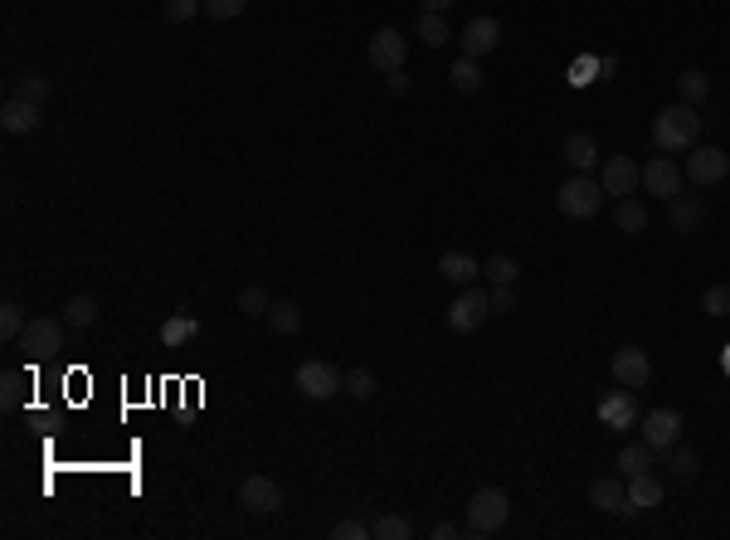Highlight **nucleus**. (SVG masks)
<instances>
[{"label": "nucleus", "mask_w": 730, "mask_h": 540, "mask_svg": "<svg viewBox=\"0 0 730 540\" xmlns=\"http://www.w3.org/2000/svg\"><path fill=\"white\" fill-rule=\"evenodd\" d=\"M195 331H200V322H195V317H171V322L161 326V341H166V346H181V341H190V336H195Z\"/></svg>", "instance_id": "34"}, {"label": "nucleus", "mask_w": 730, "mask_h": 540, "mask_svg": "<svg viewBox=\"0 0 730 540\" xmlns=\"http://www.w3.org/2000/svg\"><path fill=\"white\" fill-rule=\"evenodd\" d=\"M429 536H434V540H453V536H458V526H453V521H438Z\"/></svg>", "instance_id": "43"}, {"label": "nucleus", "mask_w": 730, "mask_h": 540, "mask_svg": "<svg viewBox=\"0 0 730 540\" xmlns=\"http://www.w3.org/2000/svg\"><path fill=\"white\" fill-rule=\"evenodd\" d=\"M448 78H453V88H458V93H477V88H482V69H477V59H468V54L448 69Z\"/></svg>", "instance_id": "29"}, {"label": "nucleus", "mask_w": 730, "mask_h": 540, "mask_svg": "<svg viewBox=\"0 0 730 540\" xmlns=\"http://www.w3.org/2000/svg\"><path fill=\"white\" fill-rule=\"evenodd\" d=\"M20 399H25V375H20V370H5V380H0V404H5V409H20Z\"/></svg>", "instance_id": "37"}, {"label": "nucleus", "mask_w": 730, "mask_h": 540, "mask_svg": "<svg viewBox=\"0 0 730 540\" xmlns=\"http://www.w3.org/2000/svg\"><path fill=\"white\" fill-rule=\"evenodd\" d=\"M604 195H609V190H604L599 180L575 171V176L555 190V205H560V215L565 219H594L599 210H604Z\"/></svg>", "instance_id": "2"}, {"label": "nucleus", "mask_w": 730, "mask_h": 540, "mask_svg": "<svg viewBox=\"0 0 730 540\" xmlns=\"http://www.w3.org/2000/svg\"><path fill=\"white\" fill-rule=\"evenodd\" d=\"M682 171H687L692 185H721V180L730 176V156L721 151V146H701V142H696L692 146V161H687Z\"/></svg>", "instance_id": "9"}, {"label": "nucleus", "mask_w": 730, "mask_h": 540, "mask_svg": "<svg viewBox=\"0 0 730 540\" xmlns=\"http://www.w3.org/2000/svg\"><path fill=\"white\" fill-rule=\"evenodd\" d=\"M657 463H662V453H657V448H648V443H628L614 468H619L623 477H638V472H653Z\"/></svg>", "instance_id": "22"}, {"label": "nucleus", "mask_w": 730, "mask_h": 540, "mask_svg": "<svg viewBox=\"0 0 730 540\" xmlns=\"http://www.w3.org/2000/svg\"><path fill=\"white\" fill-rule=\"evenodd\" d=\"M200 10H205V0H166V10H161V15H166L171 25H190Z\"/></svg>", "instance_id": "38"}, {"label": "nucleus", "mask_w": 730, "mask_h": 540, "mask_svg": "<svg viewBox=\"0 0 730 540\" xmlns=\"http://www.w3.org/2000/svg\"><path fill=\"white\" fill-rule=\"evenodd\" d=\"M263 322L273 326L278 336H297V331H302V307H297V302H273Z\"/></svg>", "instance_id": "26"}, {"label": "nucleus", "mask_w": 730, "mask_h": 540, "mask_svg": "<svg viewBox=\"0 0 730 540\" xmlns=\"http://www.w3.org/2000/svg\"><path fill=\"white\" fill-rule=\"evenodd\" d=\"M346 395H351V399H370V395H375V375H370L365 365L346 375Z\"/></svg>", "instance_id": "40"}, {"label": "nucleus", "mask_w": 730, "mask_h": 540, "mask_svg": "<svg viewBox=\"0 0 730 540\" xmlns=\"http://www.w3.org/2000/svg\"><path fill=\"white\" fill-rule=\"evenodd\" d=\"M239 502H244V511H254V516H273V511L283 506V487H278V477H263V472H254V477H244Z\"/></svg>", "instance_id": "11"}, {"label": "nucleus", "mask_w": 730, "mask_h": 540, "mask_svg": "<svg viewBox=\"0 0 730 540\" xmlns=\"http://www.w3.org/2000/svg\"><path fill=\"white\" fill-rule=\"evenodd\" d=\"M64 322H69V326H93V322H98V302H93L88 292H83V297H69Z\"/></svg>", "instance_id": "31"}, {"label": "nucleus", "mask_w": 730, "mask_h": 540, "mask_svg": "<svg viewBox=\"0 0 730 540\" xmlns=\"http://www.w3.org/2000/svg\"><path fill=\"white\" fill-rule=\"evenodd\" d=\"M711 98V78L701 69H687V73H677V103H706Z\"/></svg>", "instance_id": "24"}, {"label": "nucleus", "mask_w": 730, "mask_h": 540, "mask_svg": "<svg viewBox=\"0 0 730 540\" xmlns=\"http://www.w3.org/2000/svg\"><path fill=\"white\" fill-rule=\"evenodd\" d=\"M268 307H273V297H268L263 288H244V292H239V312H244V317H268Z\"/></svg>", "instance_id": "36"}, {"label": "nucleus", "mask_w": 730, "mask_h": 540, "mask_svg": "<svg viewBox=\"0 0 730 540\" xmlns=\"http://www.w3.org/2000/svg\"><path fill=\"white\" fill-rule=\"evenodd\" d=\"M662 502V482H657L653 472H638V477H628V516L633 511H648V506Z\"/></svg>", "instance_id": "21"}, {"label": "nucleus", "mask_w": 730, "mask_h": 540, "mask_svg": "<svg viewBox=\"0 0 730 540\" xmlns=\"http://www.w3.org/2000/svg\"><path fill=\"white\" fill-rule=\"evenodd\" d=\"M701 142V117H696L692 103H672L653 117V146L662 156H682Z\"/></svg>", "instance_id": "1"}, {"label": "nucleus", "mask_w": 730, "mask_h": 540, "mask_svg": "<svg viewBox=\"0 0 730 540\" xmlns=\"http://www.w3.org/2000/svg\"><path fill=\"white\" fill-rule=\"evenodd\" d=\"M589 506H594V511H619V516H628V477H623V472L594 477V482H589Z\"/></svg>", "instance_id": "16"}, {"label": "nucleus", "mask_w": 730, "mask_h": 540, "mask_svg": "<svg viewBox=\"0 0 730 540\" xmlns=\"http://www.w3.org/2000/svg\"><path fill=\"white\" fill-rule=\"evenodd\" d=\"M0 127H5L10 137H25V132H35V127H39V103L10 98V103L0 108Z\"/></svg>", "instance_id": "20"}, {"label": "nucleus", "mask_w": 730, "mask_h": 540, "mask_svg": "<svg viewBox=\"0 0 730 540\" xmlns=\"http://www.w3.org/2000/svg\"><path fill=\"white\" fill-rule=\"evenodd\" d=\"M20 351H30L35 360H54L64 351V322L59 317H35V322L20 331V341H15Z\"/></svg>", "instance_id": "6"}, {"label": "nucleus", "mask_w": 730, "mask_h": 540, "mask_svg": "<svg viewBox=\"0 0 730 540\" xmlns=\"http://www.w3.org/2000/svg\"><path fill=\"white\" fill-rule=\"evenodd\" d=\"M614 380H619L623 390H648L653 385V360H648V351L619 346L614 351Z\"/></svg>", "instance_id": "10"}, {"label": "nucleus", "mask_w": 730, "mask_h": 540, "mask_svg": "<svg viewBox=\"0 0 730 540\" xmlns=\"http://www.w3.org/2000/svg\"><path fill=\"white\" fill-rule=\"evenodd\" d=\"M721 365H726V375H730V346H726V356H721Z\"/></svg>", "instance_id": "46"}, {"label": "nucleus", "mask_w": 730, "mask_h": 540, "mask_svg": "<svg viewBox=\"0 0 730 540\" xmlns=\"http://www.w3.org/2000/svg\"><path fill=\"white\" fill-rule=\"evenodd\" d=\"M487 317H492V292H482V288H458V297L448 302V326H453L458 336L477 331Z\"/></svg>", "instance_id": "5"}, {"label": "nucleus", "mask_w": 730, "mask_h": 540, "mask_svg": "<svg viewBox=\"0 0 730 540\" xmlns=\"http://www.w3.org/2000/svg\"><path fill=\"white\" fill-rule=\"evenodd\" d=\"M448 39H453L448 20H443V15H434V10H419V44H429V49H443Z\"/></svg>", "instance_id": "27"}, {"label": "nucleus", "mask_w": 730, "mask_h": 540, "mask_svg": "<svg viewBox=\"0 0 730 540\" xmlns=\"http://www.w3.org/2000/svg\"><path fill=\"white\" fill-rule=\"evenodd\" d=\"M701 312H706V317H730V283L706 288V297H701Z\"/></svg>", "instance_id": "35"}, {"label": "nucleus", "mask_w": 730, "mask_h": 540, "mask_svg": "<svg viewBox=\"0 0 730 540\" xmlns=\"http://www.w3.org/2000/svg\"><path fill=\"white\" fill-rule=\"evenodd\" d=\"M667 468H672V477H677V482H692L696 472H701V458H696V453H687V448H672V453H667Z\"/></svg>", "instance_id": "33"}, {"label": "nucleus", "mask_w": 730, "mask_h": 540, "mask_svg": "<svg viewBox=\"0 0 730 540\" xmlns=\"http://www.w3.org/2000/svg\"><path fill=\"white\" fill-rule=\"evenodd\" d=\"M502 44V25L492 20V15H477L463 25V35H458V49L468 54V59H482V54H492Z\"/></svg>", "instance_id": "15"}, {"label": "nucleus", "mask_w": 730, "mask_h": 540, "mask_svg": "<svg viewBox=\"0 0 730 540\" xmlns=\"http://www.w3.org/2000/svg\"><path fill=\"white\" fill-rule=\"evenodd\" d=\"M370 536L375 540H414V521L400 516V511H385V516L370 521Z\"/></svg>", "instance_id": "23"}, {"label": "nucleus", "mask_w": 730, "mask_h": 540, "mask_svg": "<svg viewBox=\"0 0 730 540\" xmlns=\"http://www.w3.org/2000/svg\"><path fill=\"white\" fill-rule=\"evenodd\" d=\"M365 54H370V64H375L380 73H400L404 69V54H409V39H404L400 30H375Z\"/></svg>", "instance_id": "13"}, {"label": "nucleus", "mask_w": 730, "mask_h": 540, "mask_svg": "<svg viewBox=\"0 0 730 540\" xmlns=\"http://www.w3.org/2000/svg\"><path fill=\"white\" fill-rule=\"evenodd\" d=\"M25 307L20 302H5L0 307V341H20V331H25Z\"/></svg>", "instance_id": "32"}, {"label": "nucleus", "mask_w": 730, "mask_h": 540, "mask_svg": "<svg viewBox=\"0 0 730 540\" xmlns=\"http://www.w3.org/2000/svg\"><path fill=\"white\" fill-rule=\"evenodd\" d=\"M249 10V0H205V15L210 20H239Z\"/></svg>", "instance_id": "39"}, {"label": "nucleus", "mask_w": 730, "mask_h": 540, "mask_svg": "<svg viewBox=\"0 0 730 540\" xmlns=\"http://www.w3.org/2000/svg\"><path fill=\"white\" fill-rule=\"evenodd\" d=\"M560 156H565V166H570V171H580V176H589V171L599 166V146H594V137H589V132H575V137H565Z\"/></svg>", "instance_id": "19"}, {"label": "nucleus", "mask_w": 730, "mask_h": 540, "mask_svg": "<svg viewBox=\"0 0 730 540\" xmlns=\"http://www.w3.org/2000/svg\"><path fill=\"white\" fill-rule=\"evenodd\" d=\"M336 540H365L370 536V526L365 521H336V531H331Z\"/></svg>", "instance_id": "42"}, {"label": "nucleus", "mask_w": 730, "mask_h": 540, "mask_svg": "<svg viewBox=\"0 0 730 540\" xmlns=\"http://www.w3.org/2000/svg\"><path fill=\"white\" fill-rule=\"evenodd\" d=\"M682 185H687V171H682V161H677V156H653V161L643 166V190L657 195V200L682 195Z\"/></svg>", "instance_id": "8"}, {"label": "nucleus", "mask_w": 730, "mask_h": 540, "mask_svg": "<svg viewBox=\"0 0 730 540\" xmlns=\"http://www.w3.org/2000/svg\"><path fill=\"white\" fill-rule=\"evenodd\" d=\"M292 385H297L307 399H331V395L346 390V375H341L331 360H302L297 375H292Z\"/></svg>", "instance_id": "4"}, {"label": "nucleus", "mask_w": 730, "mask_h": 540, "mask_svg": "<svg viewBox=\"0 0 730 540\" xmlns=\"http://www.w3.org/2000/svg\"><path fill=\"white\" fill-rule=\"evenodd\" d=\"M594 414H599V424H604V429H614V433L633 429V424L643 419V414H638V395H633V390H614V395H604Z\"/></svg>", "instance_id": "12"}, {"label": "nucleus", "mask_w": 730, "mask_h": 540, "mask_svg": "<svg viewBox=\"0 0 730 540\" xmlns=\"http://www.w3.org/2000/svg\"><path fill=\"white\" fill-rule=\"evenodd\" d=\"M599 185L623 200V195H633V190L643 185V166H638L633 156H609V161L599 166Z\"/></svg>", "instance_id": "14"}, {"label": "nucleus", "mask_w": 730, "mask_h": 540, "mask_svg": "<svg viewBox=\"0 0 730 540\" xmlns=\"http://www.w3.org/2000/svg\"><path fill=\"white\" fill-rule=\"evenodd\" d=\"M419 5H424V10H434V15H443V10H448V5H458V0H419Z\"/></svg>", "instance_id": "45"}, {"label": "nucleus", "mask_w": 730, "mask_h": 540, "mask_svg": "<svg viewBox=\"0 0 730 540\" xmlns=\"http://www.w3.org/2000/svg\"><path fill=\"white\" fill-rule=\"evenodd\" d=\"M701 219H706L701 195H672V200H667V224H672L677 234H692V229H701Z\"/></svg>", "instance_id": "18"}, {"label": "nucleus", "mask_w": 730, "mask_h": 540, "mask_svg": "<svg viewBox=\"0 0 730 540\" xmlns=\"http://www.w3.org/2000/svg\"><path fill=\"white\" fill-rule=\"evenodd\" d=\"M390 93H409V78H404V69L390 73Z\"/></svg>", "instance_id": "44"}, {"label": "nucleus", "mask_w": 730, "mask_h": 540, "mask_svg": "<svg viewBox=\"0 0 730 540\" xmlns=\"http://www.w3.org/2000/svg\"><path fill=\"white\" fill-rule=\"evenodd\" d=\"M511 516V502L502 487H482L468 497V536H497L507 526Z\"/></svg>", "instance_id": "3"}, {"label": "nucleus", "mask_w": 730, "mask_h": 540, "mask_svg": "<svg viewBox=\"0 0 730 540\" xmlns=\"http://www.w3.org/2000/svg\"><path fill=\"white\" fill-rule=\"evenodd\" d=\"M49 78H39V73H20L15 83H10V98H25V103H49Z\"/></svg>", "instance_id": "28"}, {"label": "nucleus", "mask_w": 730, "mask_h": 540, "mask_svg": "<svg viewBox=\"0 0 730 540\" xmlns=\"http://www.w3.org/2000/svg\"><path fill=\"white\" fill-rule=\"evenodd\" d=\"M614 224H619L623 234H643L648 229V210L633 195H623V200H614Z\"/></svg>", "instance_id": "25"}, {"label": "nucleus", "mask_w": 730, "mask_h": 540, "mask_svg": "<svg viewBox=\"0 0 730 540\" xmlns=\"http://www.w3.org/2000/svg\"><path fill=\"white\" fill-rule=\"evenodd\" d=\"M638 424H643V443H648V448H657L662 458H667V453L682 443V429H687L677 409H648Z\"/></svg>", "instance_id": "7"}, {"label": "nucleus", "mask_w": 730, "mask_h": 540, "mask_svg": "<svg viewBox=\"0 0 730 540\" xmlns=\"http://www.w3.org/2000/svg\"><path fill=\"white\" fill-rule=\"evenodd\" d=\"M477 273H482V263H477L473 253H463V249H448L443 258H438V278L453 283V288H473Z\"/></svg>", "instance_id": "17"}, {"label": "nucleus", "mask_w": 730, "mask_h": 540, "mask_svg": "<svg viewBox=\"0 0 730 540\" xmlns=\"http://www.w3.org/2000/svg\"><path fill=\"white\" fill-rule=\"evenodd\" d=\"M482 273H487L492 283H511V288H516V278H521V263H516V258H507V253H492V258L482 263Z\"/></svg>", "instance_id": "30"}, {"label": "nucleus", "mask_w": 730, "mask_h": 540, "mask_svg": "<svg viewBox=\"0 0 730 540\" xmlns=\"http://www.w3.org/2000/svg\"><path fill=\"white\" fill-rule=\"evenodd\" d=\"M492 312H497V317L516 312V288H511V283H492Z\"/></svg>", "instance_id": "41"}]
</instances>
